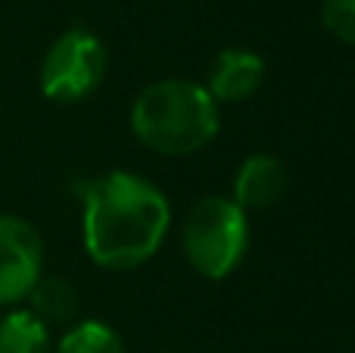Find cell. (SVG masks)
<instances>
[{"instance_id":"obj_1","label":"cell","mask_w":355,"mask_h":353,"mask_svg":"<svg viewBox=\"0 0 355 353\" xmlns=\"http://www.w3.org/2000/svg\"><path fill=\"white\" fill-rule=\"evenodd\" d=\"M172 225L168 197L135 172H106L85 188L81 238L100 269L128 272L153 260Z\"/></svg>"},{"instance_id":"obj_2","label":"cell","mask_w":355,"mask_h":353,"mask_svg":"<svg viewBox=\"0 0 355 353\" xmlns=\"http://www.w3.org/2000/svg\"><path fill=\"white\" fill-rule=\"evenodd\" d=\"M131 131L147 150L162 156H190L218 135V104L187 79L147 85L131 104Z\"/></svg>"},{"instance_id":"obj_3","label":"cell","mask_w":355,"mask_h":353,"mask_svg":"<svg viewBox=\"0 0 355 353\" xmlns=\"http://www.w3.org/2000/svg\"><path fill=\"white\" fill-rule=\"evenodd\" d=\"M184 256L202 279L221 281L243 263L250 219L231 197H200L184 219Z\"/></svg>"},{"instance_id":"obj_4","label":"cell","mask_w":355,"mask_h":353,"mask_svg":"<svg viewBox=\"0 0 355 353\" xmlns=\"http://www.w3.org/2000/svg\"><path fill=\"white\" fill-rule=\"evenodd\" d=\"M110 54L94 31L72 25L47 47L41 60V91L53 104H78L91 97L106 79Z\"/></svg>"},{"instance_id":"obj_5","label":"cell","mask_w":355,"mask_h":353,"mask_svg":"<svg viewBox=\"0 0 355 353\" xmlns=\"http://www.w3.org/2000/svg\"><path fill=\"white\" fill-rule=\"evenodd\" d=\"M44 275V241L22 216L0 213V306H12L31 294Z\"/></svg>"},{"instance_id":"obj_6","label":"cell","mask_w":355,"mask_h":353,"mask_svg":"<svg viewBox=\"0 0 355 353\" xmlns=\"http://www.w3.org/2000/svg\"><path fill=\"white\" fill-rule=\"evenodd\" d=\"M265 81V60L246 47H225L212 60L209 81L202 88L215 104H243L262 88Z\"/></svg>"},{"instance_id":"obj_7","label":"cell","mask_w":355,"mask_h":353,"mask_svg":"<svg viewBox=\"0 0 355 353\" xmlns=\"http://www.w3.org/2000/svg\"><path fill=\"white\" fill-rule=\"evenodd\" d=\"M287 166L271 154H252L234 175V204L243 213L271 210L287 194Z\"/></svg>"},{"instance_id":"obj_8","label":"cell","mask_w":355,"mask_h":353,"mask_svg":"<svg viewBox=\"0 0 355 353\" xmlns=\"http://www.w3.org/2000/svg\"><path fill=\"white\" fill-rule=\"evenodd\" d=\"M25 300H31V313H35L47 329L50 325H75L78 310H81L75 285L66 279H56V275H41Z\"/></svg>"},{"instance_id":"obj_9","label":"cell","mask_w":355,"mask_h":353,"mask_svg":"<svg viewBox=\"0 0 355 353\" xmlns=\"http://www.w3.org/2000/svg\"><path fill=\"white\" fill-rule=\"evenodd\" d=\"M0 353H53L50 329L31 310H12L0 319Z\"/></svg>"},{"instance_id":"obj_10","label":"cell","mask_w":355,"mask_h":353,"mask_svg":"<svg viewBox=\"0 0 355 353\" xmlns=\"http://www.w3.org/2000/svg\"><path fill=\"white\" fill-rule=\"evenodd\" d=\"M56 353H125V344L112 325L100 319H85L62 331Z\"/></svg>"},{"instance_id":"obj_11","label":"cell","mask_w":355,"mask_h":353,"mask_svg":"<svg viewBox=\"0 0 355 353\" xmlns=\"http://www.w3.org/2000/svg\"><path fill=\"white\" fill-rule=\"evenodd\" d=\"M321 22L327 35L343 44H355V0H324L321 3Z\"/></svg>"}]
</instances>
